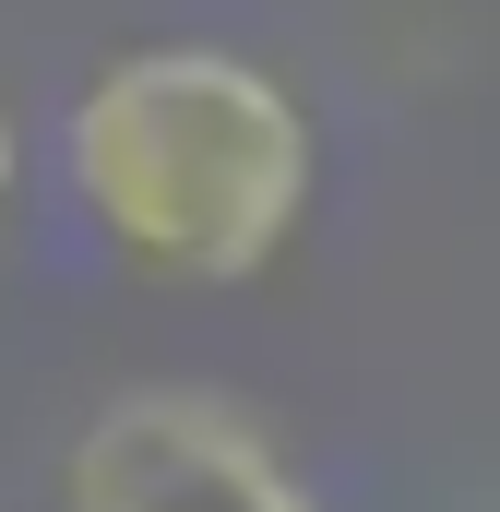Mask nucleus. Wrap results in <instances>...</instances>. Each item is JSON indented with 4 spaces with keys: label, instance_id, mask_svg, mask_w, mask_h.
I'll list each match as a JSON object with an SVG mask.
<instances>
[{
    "label": "nucleus",
    "instance_id": "1",
    "mask_svg": "<svg viewBox=\"0 0 500 512\" xmlns=\"http://www.w3.org/2000/svg\"><path fill=\"white\" fill-rule=\"evenodd\" d=\"M60 179L84 227L155 274V286H250L310 227L322 191V131L239 48H131L108 60L72 120H60Z\"/></svg>",
    "mask_w": 500,
    "mask_h": 512
},
{
    "label": "nucleus",
    "instance_id": "3",
    "mask_svg": "<svg viewBox=\"0 0 500 512\" xmlns=\"http://www.w3.org/2000/svg\"><path fill=\"white\" fill-rule=\"evenodd\" d=\"M12 179H24V131L0 120V203H12Z\"/></svg>",
    "mask_w": 500,
    "mask_h": 512
},
{
    "label": "nucleus",
    "instance_id": "2",
    "mask_svg": "<svg viewBox=\"0 0 500 512\" xmlns=\"http://www.w3.org/2000/svg\"><path fill=\"white\" fill-rule=\"evenodd\" d=\"M60 501L72 512H322L310 477L250 429L227 393L143 382L84 417V441L60 453Z\"/></svg>",
    "mask_w": 500,
    "mask_h": 512
}]
</instances>
